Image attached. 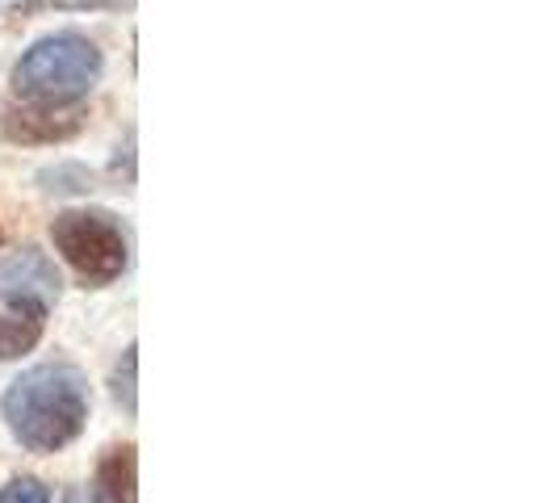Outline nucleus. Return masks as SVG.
<instances>
[{
    "mask_svg": "<svg viewBox=\"0 0 557 503\" xmlns=\"http://www.w3.org/2000/svg\"><path fill=\"white\" fill-rule=\"evenodd\" d=\"M51 244L63 256V265L81 278V285H110L126 273L131 265V240L117 214L97 210V206H72L55 214L51 223Z\"/></svg>",
    "mask_w": 557,
    "mask_h": 503,
    "instance_id": "7ed1b4c3",
    "label": "nucleus"
},
{
    "mask_svg": "<svg viewBox=\"0 0 557 503\" xmlns=\"http://www.w3.org/2000/svg\"><path fill=\"white\" fill-rule=\"evenodd\" d=\"M101 72H106V56L84 29H51L17 56L9 84L22 106L59 113L67 106H81L97 88Z\"/></svg>",
    "mask_w": 557,
    "mask_h": 503,
    "instance_id": "f03ea898",
    "label": "nucleus"
},
{
    "mask_svg": "<svg viewBox=\"0 0 557 503\" xmlns=\"http://www.w3.org/2000/svg\"><path fill=\"white\" fill-rule=\"evenodd\" d=\"M0 503H51V491L38 478H13L9 487H0Z\"/></svg>",
    "mask_w": 557,
    "mask_h": 503,
    "instance_id": "9b49d317",
    "label": "nucleus"
},
{
    "mask_svg": "<svg viewBox=\"0 0 557 503\" xmlns=\"http://www.w3.org/2000/svg\"><path fill=\"white\" fill-rule=\"evenodd\" d=\"M0 4H4V0H0Z\"/></svg>",
    "mask_w": 557,
    "mask_h": 503,
    "instance_id": "ddd939ff",
    "label": "nucleus"
},
{
    "mask_svg": "<svg viewBox=\"0 0 557 503\" xmlns=\"http://www.w3.org/2000/svg\"><path fill=\"white\" fill-rule=\"evenodd\" d=\"M47 310L17 303V298H0V361H17L42 340Z\"/></svg>",
    "mask_w": 557,
    "mask_h": 503,
    "instance_id": "39448f33",
    "label": "nucleus"
},
{
    "mask_svg": "<svg viewBox=\"0 0 557 503\" xmlns=\"http://www.w3.org/2000/svg\"><path fill=\"white\" fill-rule=\"evenodd\" d=\"M0 416L26 449L59 453L88 424V382L76 365H34L9 382L0 398Z\"/></svg>",
    "mask_w": 557,
    "mask_h": 503,
    "instance_id": "f257e3e1",
    "label": "nucleus"
},
{
    "mask_svg": "<svg viewBox=\"0 0 557 503\" xmlns=\"http://www.w3.org/2000/svg\"><path fill=\"white\" fill-rule=\"evenodd\" d=\"M63 294L55 260L38 244H22L0 260V298H17L38 310H51Z\"/></svg>",
    "mask_w": 557,
    "mask_h": 503,
    "instance_id": "20e7f679",
    "label": "nucleus"
},
{
    "mask_svg": "<svg viewBox=\"0 0 557 503\" xmlns=\"http://www.w3.org/2000/svg\"><path fill=\"white\" fill-rule=\"evenodd\" d=\"M113 398H117L126 412H135V344L122 353V361L113 369Z\"/></svg>",
    "mask_w": 557,
    "mask_h": 503,
    "instance_id": "9d476101",
    "label": "nucleus"
},
{
    "mask_svg": "<svg viewBox=\"0 0 557 503\" xmlns=\"http://www.w3.org/2000/svg\"><path fill=\"white\" fill-rule=\"evenodd\" d=\"M4 131H9V139H22V143H55V139H72L81 126L76 122H59L55 113L47 110H9L4 113Z\"/></svg>",
    "mask_w": 557,
    "mask_h": 503,
    "instance_id": "0eeeda50",
    "label": "nucleus"
},
{
    "mask_svg": "<svg viewBox=\"0 0 557 503\" xmlns=\"http://www.w3.org/2000/svg\"><path fill=\"white\" fill-rule=\"evenodd\" d=\"M38 185H42V194H55V197L88 194L92 189V168L76 164V160H59V164L38 172Z\"/></svg>",
    "mask_w": 557,
    "mask_h": 503,
    "instance_id": "6e6552de",
    "label": "nucleus"
},
{
    "mask_svg": "<svg viewBox=\"0 0 557 503\" xmlns=\"http://www.w3.org/2000/svg\"><path fill=\"white\" fill-rule=\"evenodd\" d=\"M92 503H135V449H110L92 475Z\"/></svg>",
    "mask_w": 557,
    "mask_h": 503,
    "instance_id": "423d86ee",
    "label": "nucleus"
},
{
    "mask_svg": "<svg viewBox=\"0 0 557 503\" xmlns=\"http://www.w3.org/2000/svg\"><path fill=\"white\" fill-rule=\"evenodd\" d=\"M63 503H84V500H81V491H67V495H63Z\"/></svg>",
    "mask_w": 557,
    "mask_h": 503,
    "instance_id": "f8f14e48",
    "label": "nucleus"
},
{
    "mask_svg": "<svg viewBox=\"0 0 557 503\" xmlns=\"http://www.w3.org/2000/svg\"><path fill=\"white\" fill-rule=\"evenodd\" d=\"M135 0H29L22 13H38V9H72V13H117L131 9Z\"/></svg>",
    "mask_w": 557,
    "mask_h": 503,
    "instance_id": "1a4fd4ad",
    "label": "nucleus"
}]
</instances>
